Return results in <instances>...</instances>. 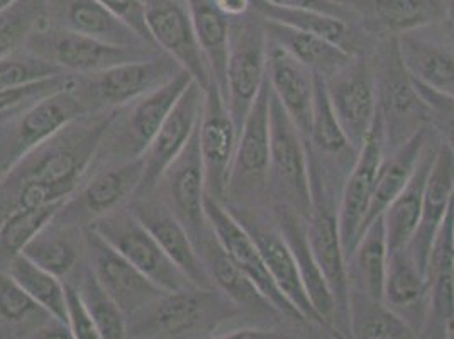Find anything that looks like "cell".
I'll list each match as a JSON object with an SVG mask.
<instances>
[{"instance_id":"1","label":"cell","mask_w":454,"mask_h":339,"mask_svg":"<svg viewBox=\"0 0 454 339\" xmlns=\"http://www.w3.org/2000/svg\"><path fill=\"white\" fill-rule=\"evenodd\" d=\"M117 109H100L72 121L7 171L2 189L12 192V208H41L68 201L111 131Z\"/></svg>"},{"instance_id":"2","label":"cell","mask_w":454,"mask_h":339,"mask_svg":"<svg viewBox=\"0 0 454 339\" xmlns=\"http://www.w3.org/2000/svg\"><path fill=\"white\" fill-rule=\"evenodd\" d=\"M241 307L219 288L189 287L168 292L128 326L134 338H200L236 318Z\"/></svg>"},{"instance_id":"3","label":"cell","mask_w":454,"mask_h":339,"mask_svg":"<svg viewBox=\"0 0 454 339\" xmlns=\"http://www.w3.org/2000/svg\"><path fill=\"white\" fill-rule=\"evenodd\" d=\"M305 141L302 132L271 91L268 187L273 192L277 204L295 209L307 219L312 209V190Z\"/></svg>"},{"instance_id":"4","label":"cell","mask_w":454,"mask_h":339,"mask_svg":"<svg viewBox=\"0 0 454 339\" xmlns=\"http://www.w3.org/2000/svg\"><path fill=\"white\" fill-rule=\"evenodd\" d=\"M94 111L75 76L57 92L26 107L18 114L5 143L0 145V180L29 151L46 143L72 121Z\"/></svg>"},{"instance_id":"5","label":"cell","mask_w":454,"mask_h":339,"mask_svg":"<svg viewBox=\"0 0 454 339\" xmlns=\"http://www.w3.org/2000/svg\"><path fill=\"white\" fill-rule=\"evenodd\" d=\"M27 50L53 61L68 74L92 75L115 65L146 59L163 53L153 46H117L75 33L48 20L26 43Z\"/></svg>"},{"instance_id":"6","label":"cell","mask_w":454,"mask_h":339,"mask_svg":"<svg viewBox=\"0 0 454 339\" xmlns=\"http://www.w3.org/2000/svg\"><path fill=\"white\" fill-rule=\"evenodd\" d=\"M312 209L307 217V238L310 249L321 266L338 307V319L348 324V262L342 249L338 221V208L333 202L327 185L324 184L321 163L309 158Z\"/></svg>"},{"instance_id":"7","label":"cell","mask_w":454,"mask_h":339,"mask_svg":"<svg viewBox=\"0 0 454 339\" xmlns=\"http://www.w3.org/2000/svg\"><path fill=\"white\" fill-rule=\"evenodd\" d=\"M90 229L163 290L178 292L193 287L131 208L115 209L97 217L90 223Z\"/></svg>"},{"instance_id":"8","label":"cell","mask_w":454,"mask_h":339,"mask_svg":"<svg viewBox=\"0 0 454 339\" xmlns=\"http://www.w3.org/2000/svg\"><path fill=\"white\" fill-rule=\"evenodd\" d=\"M83 246L95 279L119 305L126 316L128 326L141 318L165 294H168L133 264H129L90 227L85 233Z\"/></svg>"},{"instance_id":"9","label":"cell","mask_w":454,"mask_h":339,"mask_svg":"<svg viewBox=\"0 0 454 339\" xmlns=\"http://www.w3.org/2000/svg\"><path fill=\"white\" fill-rule=\"evenodd\" d=\"M266 78V33L262 22L231 28L224 100L239 130Z\"/></svg>"},{"instance_id":"10","label":"cell","mask_w":454,"mask_h":339,"mask_svg":"<svg viewBox=\"0 0 454 339\" xmlns=\"http://www.w3.org/2000/svg\"><path fill=\"white\" fill-rule=\"evenodd\" d=\"M204 209L208 226L215 240L234 264L260 288V292L282 316L297 322H305L301 312L286 301L277 283L273 282L256 241L247 233V227L231 212V209L210 195H206Z\"/></svg>"},{"instance_id":"11","label":"cell","mask_w":454,"mask_h":339,"mask_svg":"<svg viewBox=\"0 0 454 339\" xmlns=\"http://www.w3.org/2000/svg\"><path fill=\"white\" fill-rule=\"evenodd\" d=\"M270 95L265 78L238 134L226 197L232 201L256 195L268 184L270 165Z\"/></svg>"},{"instance_id":"12","label":"cell","mask_w":454,"mask_h":339,"mask_svg":"<svg viewBox=\"0 0 454 339\" xmlns=\"http://www.w3.org/2000/svg\"><path fill=\"white\" fill-rule=\"evenodd\" d=\"M180 70L184 68L170 55L160 53L92 74L90 83L85 87L80 83V87L95 111L122 109L167 83Z\"/></svg>"},{"instance_id":"13","label":"cell","mask_w":454,"mask_h":339,"mask_svg":"<svg viewBox=\"0 0 454 339\" xmlns=\"http://www.w3.org/2000/svg\"><path fill=\"white\" fill-rule=\"evenodd\" d=\"M333 109L349 145L360 150L379 115V87L364 59L353 58L336 75L325 78Z\"/></svg>"},{"instance_id":"14","label":"cell","mask_w":454,"mask_h":339,"mask_svg":"<svg viewBox=\"0 0 454 339\" xmlns=\"http://www.w3.org/2000/svg\"><path fill=\"white\" fill-rule=\"evenodd\" d=\"M383 160V130L381 117L377 115L375 124L366 136L363 146L356 153V160L348 173L340 208V234L346 262L353 255L355 248L363 234V225L372 204V195L375 189V180L379 173L380 163Z\"/></svg>"},{"instance_id":"15","label":"cell","mask_w":454,"mask_h":339,"mask_svg":"<svg viewBox=\"0 0 454 339\" xmlns=\"http://www.w3.org/2000/svg\"><path fill=\"white\" fill-rule=\"evenodd\" d=\"M204 97L206 91L193 80L178 99L173 111L143 153L145 170L136 197L148 195L163 178L165 171L176 160V156L187 146L192 134L199 128Z\"/></svg>"},{"instance_id":"16","label":"cell","mask_w":454,"mask_h":339,"mask_svg":"<svg viewBox=\"0 0 454 339\" xmlns=\"http://www.w3.org/2000/svg\"><path fill=\"white\" fill-rule=\"evenodd\" d=\"M199 143L206 170L207 195L223 202L238 143V130L227 109L224 95L214 80H210L206 89L204 109L199 122Z\"/></svg>"},{"instance_id":"17","label":"cell","mask_w":454,"mask_h":339,"mask_svg":"<svg viewBox=\"0 0 454 339\" xmlns=\"http://www.w3.org/2000/svg\"><path fill=\"white\" fill-rule=\"evenodd\" d=\"M153 43L170 55L206 91L210 83L207 61L195 36L189 9L178 0H143Z\"/></svg>"},{"instance_id":"18","label":"cell","mask_w":454,"mask_h":339,"mask_svg":"<svg viewBox=\"0 0 454 339\" xmlns=\"http://www.w3.org/2000/svg\"><path fill=\"white\" fill-rule=\"evenodd\" d=\"M163 178L167 180L171 212L189 231L192 241L197 243L210 227L204 209L207 189L199 128L192 134L187 146L167 169Z\"/></svg>"},{"instance_id":"19","label":"cell","mask_w":454,"mask_h":339,"mask_svg":"<svg viewBox=\"0 0 454 339\" xmlns=\"http://www.w3.org/2000/svg\"><path fill=\"white\" fill-rule=\"evenodd\" d=\"M390 61L392 63L387 68L381 94L379 95V113L383 141H387L394 150L405 143L414 132L424 128L431 114L400 61L397 43Z\"/></svg>"},{"instance_id":"20","label":"cell","mask_w":454,"mask_h":339,"mask_svg":"<svg viewBox=\"0 0 454 339\" xmlns=\"http://www.w3.org/2000/svg\"><path fill=\"white\" fill-rule=\"evenodd\" d=\"M229 209L256 241L273 282L277 283V287L286 297V301L301 312L305 322L309 324L314 322L324 327L319 314L316 312V309L312 307V302L307 296L295 256L288 243L285 241L284 234L280 233L278 226H266V223L247 214V210L239 214L238 210Z\"/></svg>"},{"instance_id":"21","label":"cell","mask_w":454,"mask_h":339,"mask_svg":"<svg viewBox=\"0 0 454 339\" xmlns=\"http://www.w3.org/2000/svg\"><path fill=\"white\" fill-rule=\"evenodd\" d=\"M137 201L131 204L136 217L150 229L154 240L163 248L173 264L189 279L193 287L215 288L207 266L199 255L189 231L163 202Z\"/></svg>"},{"instance_id":"22","label":"cell","mask_w":454,"mask_h":339,"mask_svg":"<svg viewBox=\"0 0 454 339\" xmlns=\"http://www.w3.org/2000/svg\"><path fill=\"white\" fill-rule=\"evenodd\" d=\"M275 216H277V226L284 234L285 241L288 243L295 256L303 287L307 290L309 299L312 302V307L319 314L324 327L338 333V327H340L338 307L333 297V292L329 288V283L325 280L321 266L317 264L309 245L307 219L295 209L288 208L284 204H277Z\"/></svg>"},{"instance_id":"23","label":"cell","mask_w":454,"mask_h":339,"mask_svg":"<svg viewBox=\"0 0 454 339\" xmlns=\"http://www.w3.org/2000/svg\"><path fill=\"white\" fill-rule=\"evenodd\" d=\"M266 78L285 111L303 138L309 139L314 104V72L286 53L280 44L266 38Z\"/></svg>"},{"instance_id":"24","label":"cell","mask_w":454,"mask_h":339,"mask_svg":"<svg viewBox=\"0 0 454 339\" xmlns=\"http://www.w3.org/2000/svg\"><path fill=\"white\" fill-rule=\"evenodd\" d=\"M454 193V154L448 145L441 143L422 199L420 219L416 233L405 246L422 273L427 272V262L435 233L441 226Z\"/></svg>"},{"instance_id":"25","label":"cell","mask_w":454,"mask_h":339,"mask_svg":"<svg viewBox=\"0 0 454 339\" xmlns=\"http://www.w3.org/2000/svg\"><path fill=\"white\" fill-rule=\"evenodd\" d=\"M192 82L193 76L187 70H180L167 83L129 104L131 109L122 134L126 139L124 145L128 150V158L141 156L145 153L154 134L161 128L168 114L173 111L175 104Z\"/></svg>"},{"instance_id":"26","label":"cell","mask_w":454,"mask_h":339,"mask_svg":"<svg viewBox=\"0 0 454 339\" xmlns=\"http://www.w3.org/2000/svg\"><path fill=\"white\" fill-rule=\"evenodd\" d=\"M51 20L57 18L67 29L117 46H152L139 38L126 22L119 20L97 0H48ZM154 48V46H153ZM160 50V48H158Z\"/></svg>"},{"instance_id":"27","label":"cell","mask_w":454,"mask_h":339,"mask_svg":"<svg viewBox=\"0 0 454 339\" xmlns=\"http://www.w3.org/2000/svg\"><path fill=\"white\" fill-rule=\"evenodd\" d=\"M145 160L141 156L128 158L119 165L102 170L78 192V214L89 216L92 221L122 208V204L136 195L143 178Z\"/></svg>"},{"instance_id":"28","label":"cell","mask_w":454,"mask_h":339,"mask_svg":"<svg viewBox=\"0 0 454 339\" xmlns=\"http://www.w3.org/2000/svg\"><path fill=\"white\" fill-rule=\"evenodd\" d=\"M437 148H431L429 143H426V148L422 151V156L419 160V165L412 178L409 180L405 189L398 193L397 197L392 201V204L381 214L383 225H385V234H387L388 255L409 245V241L416 233L417 225L420 219V210H422L424 190H426L427 177L433 167Z\"/></svg>"},{"instance_id":"29","label":"cell","mask_w":454,"mask_h":339,"mask_svg":"<svg viewBox=\"0 0 454 339\" xmlns=\"http://www.w3.org/2000/svg\"><path fill=\"white\" fill-rule=\"evenodd\" d=\"M262 24L266 38L280 44L286 53L324 78L336 75L355 58L346 48L317 35L299 31L275 20H263Z\"/></svg>"},{"instance_id":"30","label":"cell","mask_w":454,"mask_h":339,"mask_svg":"<svg viewBox=\"0 0 454 339\" xmlns=\"http://www.w3.org/2000/svg\"><path fill=\"white\" fill-rule=\"evenodd\" d=\"M427 136H429V130L424 126L414 132L405 143L394 148L390 156L387 158L383 156L379 173H377V180H375L372 204L363 225V233L385 212V209L392 204V201L397 197L398 193L405 189V185L409 184V180L416 171L422 151L426 148Z\"/></svg>"},{"instance_id":"31","label":"cell","mask_w":454,"mask_h":339,"mask_svg":"<svg viewBox=\"0 0 454 339\" xmlns=\"http://www.w3.org/2000/svg\"><path fill=\"white\" fill-rule=\"evenodd\" d=\"M351 4L366 20L392 35L414 33L450 14L446 0H351Z\"/></svg>"},{"instance_id":"32","label":"cell","mask_w":454,"mask_h":339,"mask_svg":"<svg viewBox=\"0 0 454 339\" xmlns=\"http://www.w3.org/2000/svg\"><path fill=\"white\" fill-rule=\"evenodd\" d=\"M195 248L207 266L215 288L224 292L231 301L254 312H278L260 292V288L227 256L210 227L195 243Z\"/></svg>"},{"instance_id":"33","label":"cell","mask_w":454,"mask_h":339,"mask_svg":"<svg viewBox=\"0 0 454 339\" xmlns=\"http://www.w3.org/2000/svg\"><path fill=\"white\" fill-rule=\"evenodd\" d=\"M397 51L402 65L414 80L439 94L454 97V51L414 33L400 35Z\"/></svg>"},{"instance_id":"34","label":"cell","mask_w":454,"mask_h":339,"mask_svg":"<svg viewBox=\"0 0 454 339\" xmlns=\"http://www.w3.org/2000/svg\"><path fill=\"white\" fill-rule=\"evenodd\" d=\"M185 4L195 36L207 61L210 80L217 83L219 91L224 95L231 36L227 14L223 12L215 0H185Z\"/></svg>"},{"instance_id":"35","label":"cell","mask_w":454,"mask_h":339,"mask_svg":"<svg viewBox=\"0 0 454 339\" xmlns=\"http://www.w3.org/2000/svg\"><path fill=\"white\" fill-rule=\"evenodd\" d=\"M388 264V246L383 217H377L361 234L360 241L348 260L349 288L383 301Z\"/></svg>"},{"instance_id":"36","label":"cell","mask_w":454,"mask_h":339,"mask_svg":"<svg viewBox=\"0 0 454 339\" xmlns=\"http://www.w3.org/2000/svg\"><path fill=\"white\" fill-rule=\"evenodd\" d=\"M426 277L429 283L431 312L437 320L444 322L454 311V193L435 233Z\"/></svg>"},{"instance_id":"37","label":"cell","mask_w":454,"mask_h":339,"mask_svg":"<svg viewBox=\"0 0 454 339\" xmlns=\"http://www.w3.org/2000/svg\"><path fill=\"white\" fill-rule=\"evenodd\" d=\"M348 333L358 339H412L417 331L385 301L360 290L348 294Z\"/></svg>"},{"instance_id":"38","label":"cell","mask_w":454,"mask_h":339,"mask_svg":"<svg viewBox=\"0 0 454 339\" xmlns=\"http://www.w3.org/2000/svg\"><path fill=\"white\" fill-rule=\"evenodd\" d=\"M426 297L429 299L427 277L420 272L407 248L388 255L383 301L398 312L416 309Z\"/></svg>"},{"instance_id":"39","label":"cell","mask_w":454,"mask_h":339,"mask_svg":"<svg viewBox=\"0 0 454 339\" xmlns=\"http://www.w3.org/2000/svg\"><path fill=\"white\" fill-rule=\"evenodd\" d=\"M5 272L20 283L43 309H46L57 319L67 322L65 282L59 277L33 264L20 253L7 262Z\"/></svg>"},{"instance_id":"40","label":"cell","mask_w":454,"mask_h":339,"mask_svg":"<svg viewBox=\"0 0 454 339\" xmlns=\"http://www.w3.org/2000/svg\"><path fill=\"white\" fill-rule=\"evenodd\" d=\"M51 20L48 0H14L0 11V58L24 48L27 39Z\"/></svg>"},{"instance_id":"41","label":"cell","mask_w":454,"mask_h":339,"mask_svg":"<svg viewBox=\"0 0 454 339\" xmlns=\"http://www.w3.org/2000/svg\"><path fill=\"white\" fill-rule=\"evenodd\" d=\"M27 260L55 273L59 279L68 277L78 264V248L65 227L50 223L20 251Z\"/></svg>"},{"instance_id":"42","label":"cell","mask_w":454,"mask_h":339,"mask_svg":"<svg viewBox=\"0 0 454 339\" xmlns=\"http://www.w3.org/2000/svg\"><path fill=\"white\" fill-rule=\"evenodd\" d=\"M251 7L263 18V20H275L285 24L288 28L317 35L321 38L329 39L342 48H346V43L349 38V29L346 20H340L336 16H329L317 11L309 9H286L271 5L265 0H251Z\"/></svg>"},{"instance_id":"43","label":"cell","mask_w":454,"mask_h":339,"mask_svg":"<svg viewBox=\"0 0 454 339\" xmlns=\"http://www.w3.org/2000/svg\"><path fill=\"white\" fill-rule=\"evenodd\" d=\"M65 204L67 201L41 208L11 209L0 221V255L7 256V260L20 255L24 246L53 223Z\"/></svg>"},{"instance_id":"44","label":"cell","mask_w":454,"mask_h":339,"mask_svg":"<svg viewBox=\"0 0 454 339\" xmlns=\"http://www.w3.org/2000/svg\"><path fill=\"white\" fill-rule=\"evenodd\" d=\"M82 299L85 302L100 339H122L128 336V320L107 290L95 279L89 264L78 270L75 283Z\"/></svg>"},{"instance_id":"45","label":"cell","mask_w":454,"mask_h":339,"mask_svg":"<svg viewBox=\"0 0 454 339\" xmlns=\"http://www.w3.org/2000/svg\"><path fill=\"white\" fill-rule=\"evenodd\" d=\"M316 150L329 156H340L344 151H356L348 141L340 128V121L333 109L325 78L314 74V104H312V121L309 139Z\"/></svg>"},{"instance_id":"46","label":"cell","mask_w":454,"mask_h":339,"mask_svg":"<svg viewBox=\"0 0 454 339\" xmlns=\"http://www.w3.org/2000/svg\"><path fill=\"white\" fill-rule=\"evenodd\" d=\"M20 283L5 270L0 272V322L11 327L26 326L27 333H35L39 326L53 319ZM33 336V335H31Z\"/></svg>"},{"instance_id":"47","label":"cell","mask_w":454,"mask_h":339,"mask_svg":"<svg viewBox=\"0 0 454 339\" xmlns=\"http://www.w3.org/2000/svg\"><path fill=\"white\" fill-rule=\"evenodd\" d=\"M65 74L68 72H65L53 61L39 57L29 50H18L7 57L0 58V91L18 89Z\"/></svg>"},{"instance_id":"48","label":"cell","mask_w":454,"mask_h":339,"mask_svg":"<svg viewBox=\"0 0 454 339\" xmlns=\"http://www.w3.org/2000/svg\"><path fill=\"white\" fill-rule=\"evenodd\" d=\"M412 83L419 95L422 97V100L426 102V106L429 107V121L434 124L437 131L442 134V143L448 145V148L453 151L454 154V97L439 94L414 78Z\"/></svg>"},{"instance_id":"49","label":"cell","mask_w":454,"mask_h":339,"mask_svg":"<svg viewBox=\"0 0 454 339\" xmlns=\"http://www.w3.org/2000/svg\"><path fill=\"white\" fill-rule=\"evenodd\" d=\"M72 78H74L72 74H65V75L48 78V80L18 87V89H4L0 91V113L29 107L39 99L53 94L61 87H65Z\"/></svg>"},{"instance_id":"50","label":"cell","mask_w":454,"mask_h":339,"mask_svg":"<svg viewBox=\"0 0 454 339\" xmlns=\"http://www.w3.org/2000/svg\"><path fill=\"white\" fill-rule=\"evenodd\" d=\"M65 297H67V322L74 335V339H100V333L75 283L65 282Z\"/></svg>"},{"instance_id":"51","label":"cell","mask_w":454,"mask_h":339,"mask_svg":"<svg viewBox=\"0 0 454 339\" xmlns=\"http://www.w3.org/2000/svg\"><path fill=\"white\" fill-rule=\"evenodd\" d=\"M104 7H107L111 12H114L119 20H124L139 38L145 39L148 44L158 48L153 43L152 35L146 26V18H145V5L143 0H97Z\"/></svg>"},{"instance_id":"52","label":"cell","mask_w":454,"mask_h":339,"mask_svg":"<svg viewBox=\"0 0 454 339\" xmlns=\"http://www.w3.org/2000/svg\"><path fill=\"white\" fill-rule=\"evenodd\" d=\"M265 2L271 4V5L286 7V9L317 11V12L336 16V18L344 20H348V18H349V11L336 0H265Z\"/></svg>"},{"instance_id":"53","label":"cell","mask_w":454,"mask_h":339,"mask_svg":"<svg viewBox=\"0 0 454 339\" xmlns=\"http://www.w3.org/2000/svg\"><path fill=\"white\" fill-rule=\"evenodd\" d=\"M221 339H280L285 338L284 335H278L277 331L270 329H258V327H239L234 331H229L227 335L217 336Z\"/></svg>"},{"instance_id":"54","label":"cell","mask_w":454,"mask_h":339,"mask_svg":"<svg viewBox=\"0 0 454 339\" xmlns=\"http://www.w3.org/2000/svg\"><path fill=\"white\" fill-rule=\"evenodd\" d=\"M442 331L444 338L454 339V311L448 316V319L442 322Z\"/></svg>"},{"instance_id":"55","label":"cell","mask_w":454,"mask_h":339,"mask_svg":"<svg viewBox=\"0 0 454 339\" xmlns=\"http://www.w3.org/2000/svg\"><path fill=\"white\" fill-rule=\"evenodd\" d=\"M26 107H22V109H12V111H4V113H0V126L4 124V122H7V121H11V119H14L18 114L22 113Z\"/></svg>"},{"instance_id":"56","label":"cell","mask_w":454,"mask_h":339,"mask_svg":"<svg viewBox=\"0 0 454 339\" xmlns=\"http://www.w3.org/2000/svg\"><path fill=\"white\" fill-rule=\"evenodd\" d=\"M12 2H14V0H0V11H2V9H5L7 5H11Z\"/></svg>"},{"instance_id":"57","label":"cell","mask_w":454,"mask_h":339,"mask_svg":"<svg viewBox=\"0 0 454 339\" xmlns=\"http://www.w3.org/2000/svg\"><path fill=\"white\" fill-rule=\"evenodd\" d=\"M453 51H454V50H453Z\"/></svg>"}]
</instances>
